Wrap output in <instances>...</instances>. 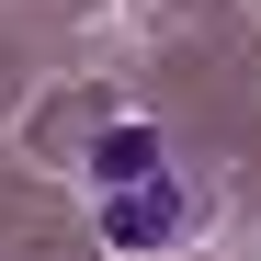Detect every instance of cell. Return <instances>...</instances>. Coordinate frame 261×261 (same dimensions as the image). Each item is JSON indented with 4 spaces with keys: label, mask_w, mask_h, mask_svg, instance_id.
<instances>
[{
    "label": "cell",
    "mask_w": 261,
    "mask_h": 261,
    "mask_svg": "<svg viewBox=\"0 0 261 261\" xmlns=\"http://www.w3.org/2000/svg\"><path fill=\"white\" fill-rule=\"evenodd\" d=\"M91 216H102L114 250H170V239H193L204 193L182 182V159H170L159 125H102L91 137Z\"/></svg>",
    "instance_id": "obj_1"
}]
</instances>
